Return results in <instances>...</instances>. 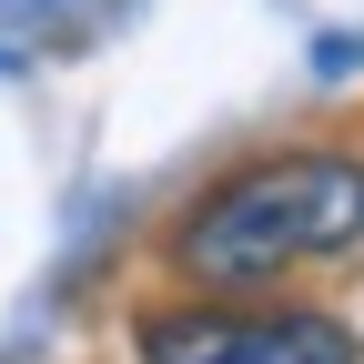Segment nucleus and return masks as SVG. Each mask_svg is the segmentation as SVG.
<instances>
[{"mask_svg": "<svg viewBox=\"0 0 364 364\" xmlns=\"http://www.w3.org/2000/svg\"><path fill=\"white\" fill-rule=\"evenodd\" d=\"M344 243H364V162L354 152H273L193 203V223L172 233V263L213 294H243V284H273V273L324 263Z\"/></svg>", "mask_w": 364, "mask_h": 364, "instance_id": "obj_1", "label": "nucleus"}, {"mask_svg": "<svg viewBox=\"0 0 364 364\" xmlns=\"http://www.w3.org/2000/svg\"><path fill=\"white\" fill-rule=\"evenodd\" d=\"M142 364H364L334 314H223L182 304L142 324Z\"/></svg>", "mask_w": 364, "mask_h": 364, "instance_id": "obj_2", "label": "nucleus"}]
</instances>
